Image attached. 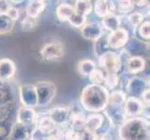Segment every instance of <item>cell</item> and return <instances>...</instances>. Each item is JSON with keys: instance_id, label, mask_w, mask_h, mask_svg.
Wrapping results in <instances>:
<instances>
[{"instance_id": "8d00e7d4", "label": "cell", "mask_w": 150, "mask_h": 140, "mask_svg": "<svg viewBox=\"0 0 150 140\" xmlns=\"http://www.w3.org/2000/svg\"><path fill=\"white\" fill-rule=\"evenodd\" d=\"M133 7H138V8H142L146 6L148 3V0H131Z\"/></svg>"}, {"instance_id": "d590c367", "label": "cell", "mask_w": 150, "mask_h": 140, "mask_svg": "<svg viewBox=\"0 0 150 140\" xmlns=\"http://www.w3.org/2000/svg\"><path fill=\"white\" fill-rule=\"evenodd\" d=\"M10 4L7 0H0V13H6Z\"/></svg>"}, {"instance_id": "9c48e42d", "label": "cell", "mask_w": 150, "mask_h": 140, "mask_svg": "<svg viewBox=\"0 0 150 140\" xmlns=\"http://www.w3.org/2000/svg\"><path fill=\"white\" fill-rule=\"evenodd\" d=\"M48 115L52 119L57 127H64L69 126L72 112L69 107H55L50 108Z\"/></svg>"}, {"instance_id": "7402d4cb", "label": "cell", "mask_w": 150, "mask_h": 140, "mask_svg": "<svg viewBox=\"0 0 150 140\" xmlns=\"http://www.w3.org/2000/svg\"><path fill=\"white\" fill-rule=\"evenodd\" d=\"M127 95L122 90H114L109 92V99H108L107 105L114 107H123L124 103L126 101Z\"/></svg>"}, {"instance_id": "6da1fadb", "label": "cell", "mask_w": 150, "mask_h": 140, "mask_svg": "<svg viewBox=\"0 0 150 140\" xmlns=\"http://www.w3.org/2000/svg\"><path fill=\"white\" fill-rule=\"evenodd\" d=\"M109 99V91L103 85L89 84L82 90L80 106L89 113H100L105 110Z\"/></svg>"}, {"instance_id": "f546056e", "label": "cell", "mask_w": 150, "mask_h": 140, "mask_svg": "<svg viewBox=\"0 0 150 140\" xmlns=\"http://www.w3.org/2000/svg\"><path fill=\"white\" fill-rule=\"evenodd\" d=\"M87 18L86 16H84L83 14L79 13V12H74L73 15L71 16V18L69 19L68 23L72 25L73 27L76 28H81L83 25L86 23L87 22Z\"/></svg>"}, {"instance_id": "8fae6325", "label": "cell", "mask_w": 150, "mask_h": 140, "mask_svg": "<svg viewBox=\"0 0 150 140\" xmlns=\"http://www.w3.org/2000/svg\"><path fill=\"white\" fill-rule=\"evenodd\" d=\"M35 131V128L16 122L9 133L8 140H32V136Z\"/></svg>"}, {"instance_id": "7a4b0ae2", "label": "cell", "mask_w": 150, "mask_h": 140, "mask_svg": "<svg viewBox=\"0 0 150 140\" xmlns=\"http://www.w3.org/2000/svg\"><path fill=\"white\" fill-rule=\"evenodd\" d=\"M120 140H149V120L144 116L129 118L118 127Z\"/></svg>"}, {"instance_id": "d6986e66", "label": "cell", "mask_w": 150, "mask_h": 140, "mask_svg": "<svg viewBox=\"0 0 150 140\" xmlns=\"http://www.w3.org/2000/svg\"><path fill=\"white\" fill-rule=\"evenodd\" d=\"M46 9V2L43 0H28L25 8L26 16L37 20Z\"/></svg>"}, {"instance_id": "4fadbf2b", "label": "cell", "mask_w": 150, "mask_h": 140, "mask_svg": "<svg viewBox=\"0 0 150 140\" xmlns=\"http://www.w3.org/2000/svg\"><path fill=\"white\" fill-rule=\"evenodd\" d=\"M103 35L102 25L97 23H86L81 27V36L87 40L96 41Z\"/></svg>"}, {"instance_id": "e575fe53", "label": "cell", "mask_w": 150, "mask_h": 140, "mask_svg": "<svg viewBox=\"0 0 150 140\" xmlns=\"http://www.w3.org/2000/svg\"><path fill=\"white\" fill-rule=\"evenodd\" d=\"M149 95H150V90H149V88H148V89L144 90L143 92V93L140 96V100L143 102V104L146 107H149V102H150V96H149Z\"/></svg>"}, {"instance_id": "277c9868", "label": "cell", "mask_w": 150, "mask_h": 140, "mask_svg": "<svg viewBox=\"0 0 150 140\" xmlns=\"http://www.w3.org/2000/svg\"><path fill=\"white\" fill-rule=\"evenodd\" d=\"M99 65L105 74H118L120 71L122 63L118 53L108 50L99 56Z\"/></svg>"}, {"instance_id": "4dcf8cb0", "label": "cell", "mask_w": 150, "mask_h": 140, "mask_svg": "<svg viewBox=\"0 0 150 140\" xmlns=\"http://www.w3.org/2000/svg\"><path fill=\"white\" fill-rule=\"evenodd\" d=\"M139 35L141 36V38L144 39L149 40L150 38V23L149 21H144L140 24V26L138 27Z\"/></svg>"}, {"instance_id": "5b68a950", "label": "cell", "mask_w": 150, "mask_h": 140, "mask_svg": "<svg viewBox=\"0 0 150 140\" xmlns=\"http://www.w3.org/2000/svg\"><path fill=\"white\" fill-rule=\"evenodd\" d=\"M40 54L44 61H59L64 55V46L60 41L46 43L40 50Z\"/></svg>"}, {"instance_id": "4316f807", "label": "cell", "mask_w": 150, "mask_h": 140, "mask_svg": "<svg viewBox=\"0 0 150 140\" xmlns=\"http://www.w3.org/2000/svg\"><path fill=\"white\" fill-rule=\"evenodd\" d=\"M127 20L134 31L140 26V24L144 21V15L139 11H132L127 16Z\"/></svg>"}, {"instance_id": "ffe728a7", "label": "cell", "mask_w": 150, "mask_h": 140, "mask_svg": "<svg viewBox=\"0 0 150 140\" xmlns=\"http://www.w3.org/2000/svg\"><path fill=\"white\" fill-rule=\"evenodd\" d=\"M75 12L74 6L69 3H63L60 4L56 8V16L61 22H68L71 16Z\"/></svg>"}, {"instance_id": "44dd1931", "label": "cell", "mask_w": 150, "mask_h": 140, "mask_svg": "<svg viewBox=\"0 0 150 140\" xmlns=\"http://www.w3.org/2000/svg\"><path fill=\"white\" fill-rule=\"evenodd\" d=\"M102 27L109 32L115 31L118 27H120V15L116 13H111L106 15L105 17L102 18Z\"/></svg>"}, {"instance_id": "603a6c76", "label": "cell", "mask_w": 150, "mask_h": 140, "mask_svg": "<svg viewBox=\"0 0 150 140\" xmlns=\"http://www.w3.org/2000/svg\"><path fill=\"white\" fill-rule=\"evenodd\" d=\"M74 9L76 12L83 14L88 17L92 10V3L91 0H76L74 4Z\"/></svg>"}, {"instance_id": "ab89813d", "label": "cell", "mask_w": 150, "mask_h": 140, "mask_svg": "<svg viewBox=\"0 0 150 140\" xmlns=\"http://www.w3.org/2000/svg\"></svg>"}, {"instance_id": "8992f818", "label": "cell", "mask_w": 150, "mask_h": 140, "mask_svg": "<svg viewBox=\"0 0 150 140\" xmlns=\"http://www.w3.org/2000/svg\"><path fill=\"white\" fill-rule=\"evenodd\" d=\"M147 108H149V107L144 106L139 98L127 96L126 101L123 106V111L125 118L129 119L143 116Z\"/></svg>"}, {"instance_id": "d6a6232c", "label": "cell", "mask_w": 150, "mask_h": 140, "mask_svg": "<svg viewBox=\"0 0 150 140\" xmlns=\"http://www.w3.org/2000/svg\"><path fill=\"white\" fill-rule=\"evenodd\" d=\"M21 25H22L23 30L31 31L35 27L37 22H35V19H33V18H30V17L26 16L22 21V22H21Z\"/></svg>"}, {"instance_id": "f35d334b", "label": "cell", "mask_w": 150, "mask_h": 140, "mask_svg": "<svg viewBox=\"0 0 150 140\" xmlns=\"http://www.w3.org/2000/svg\"><path fill=\"white\" fill-rule=\"evenodd\" d=\"M43 1H45V2H46V1H49V0H43Z\"/></svg>"}, {"instance_id": "2e32d148", "label": "cell", "mask_w": 150, "mask_h": 140, "mask_svg": "<svg viewBox=\"0 0 150 140\" xmlns=\"http://www.w3.org/2000/svg\"><path fill=\"white\" fill-rule=\"evenodd\" d=\"M56 129H57L56 123L49 115H45L42 117L38 116L35 130L40 134H42L43 136H49V134L54 133L56 131Z\"/></svg>"}, {"instance_id": "f1b7e54d", "label": "cell", "mask_w": 150, "mask_h": 140, "mask_svg": "<svg viewBox=\"0 0 150 140\" xmlns=\"http://www.w3.org/2000/svg\"><path fill=\"white\" fill-rule=\"evenodd\" d=\"M105 73L102 69L95 68L89 76H88V77H89V80L91 81V84L103 85V80H105Z\"/></svg>"}, {"instance_id": "836d02e7", "label": "cell", "mask_w": 150, "mask_h": 140, "mask_svg": "<svg viewBox=\"0 0 150 140\" xmlns=\"http://www.w3.org/2000/svg\"><path fill=\"white\" fill-rule=\"evenodd\" d=\"M5 14H6L10 20H12L13 22H15V21H17V20L20 18V11H19V9H18L16 6H12V5H10L9 8H8V10H7V12L5 13Z\"/></svg>"}, {"instance_id": "52a82bcc", "label": "cell", "mask_w": 150, "mask_h": 140, "mask_svg": "<svg viewBox=\"0 0 150 140\" xmlns=\"http://www.w3.org/2000/svg\"><path fill=\"white\" fill-rule=\"evenodd\" d=\"M19 96L23 107H26L30 108L38 107V95L35 85L23 84L20 86Z\"/></svg>"}, {"instance_id": "74e56055", "label": "cell", "mask_w": 150, "mask_h": 140, "mask_svg": "<svg viewBox=\"0 0 150 140\" xmlns=\"http://www.w3.org/2000/svg\"><path fill=\"white\" fill-rule=\"evenodd\" d=\"M7 1L10 4L12 5V6H16V5H20L22 4L24 0H7Z\"/></svg>"}, {"instance_id": "ac0fdd59", "label": "cell", "mask_w": 150, "mask_h": 140, "mask_svg": "<svg viewBox=\"0 0 150 140\" xmlns=\"http://www.w3.org/2000/svg\"><path fill=\"white\" fill-rule=\"evenodd\" d=\"M94 12L99 18H103L106 15L115 13L116 6L112 0H96L94 3Z\"/></svg>"}, {"instance_id": "3957f363", "label": "cell", "mask_w": 150, "mask_h": 140, "mask_svg": "<svg viewBox=\"0 0 150 140\" xmlns=\"http://www.w3.org/2000/svg\"><path fill=\"white\" fill-rule=\"evenodd\" d=\"M35 86L38 95V107H48L56 96L57 88L55 84L49 80H41Z\"/></svg>"}, {"instance_id": "1f68e13d", "label": "cell", "mask_w": 150, "mask_h": 140, "mask_svg": "<svg viewBox=\"0 0 150 140\" xmlns=\"http://www.w3.org/2000/svg\"><path fill=\"white\" fill-rule=\"evenodd\" d=\"M64 140H81V132L68 127L64 132Z\"/></svg>"}, {"instance_id": "30bf717a", "label": "cell", "mask_w": 150, "mask_h": 140, "mask_svg": "<svg viewBox=\"0 0 150 140\" xmlns=\"http://www.w3.org/2000/svg\"><path fill=\"white\" fill-rule=\"evenodd\" d=\"M149 88V81L142 79L140 77H132L128 80L126 84L127 96H132L140 99V96L144 90Z\"/></svg>"}, {"instance_id": "9a60e30c", "label": "cell", "mask_w": 150, "mask_h": 140, "mask_svg": "<svg viewBox=\"0 0 150 140\" xmlns=\"http://www.w3.org/2000/svg\"><path fill=\"white\" fill-rule=\"evenodd\" d=\"M124 65H125L124 66H125L127 73L132 75H137L144 70L146 63L143 57L139 55H132Z\"/></svg>"}, {"instance_id": "5bb4252c", "label": "cell", "mask_w": 150, "mask_h": 140, "mask_svg": "<svg viewBox=\"0 0 150 140\" xmlns=\"http://www.w3.org/2000/svg\"><path fill=\"white\" fill-rule=\"evenodd\" d=\"M105 118V115L101 113H90L86 116L85 130L98 134L103 127Z\"/></svg>"}, {"instance_id": "e0dca14e", "label": "cell", "mask_w": 150, "mask_h": 140, "mask_svg": "<svg viewBox=\"0 0 150 140\" xmlns=\"http://www.w3.org/2000/svg\"><path fill=\"white\" fill-rule=\"evenodd\" d=\"M16 74V65L9 58L0 59V80H11Z\"/></svg>"}, {"instance_id": "cb8c5ba5", "label": "cell", "mask_w": 150, "mask_h": 140, "mask_svg": "<svg viewBox=\"0 0 150 140\" xmlns=\"http://www.w3.org/2000/svg\"><path fill=\"white\" fill-rule=\"evenodd\" d=\"M95 68H96L95 63L90 59H84L77 64V71L83 77H88Z\"/></svg>"}, {"instance_id": "d4e9b609", "label": "cell", "mask_w": 150, "mask_h": 140, "mask_svg": "<svg viewBox=\"0 0 150 140\" xmlns=\"http://www.w3.org/2000/svg\"><path fill=\"white\" fill-rule=\"evenodd\" d=\"M120 77L118 74H105V80H103V86L107 90L114 91L120 86Z\"/></svg>"}, {"instance_id": "7c38bea8", "label": "cell", "mask_w": 150, "mask_h": 140, "mask_svg": "<svg viewBox=\"0 0 150 140\" xmlns=\"http://www.w3.org/2000/svg\"><path fill=\"white\" fill-rule=\"evenodd\" d=\"M38 114L35 108H30L26 107H22L19 108L17 113V122L35 129L37 126Z\"/></svg>"}, {"instance_id": "484cf974", "label": "cell", "mask_w": 150, "mask_h": 140, "mask_svg": "<svg viewBox=\"0 0 150 140\" xmlns=\"http://www.w3.org/2000/svg\"><path fill=\"white\" fill-rule=\"evenodd\" d=\"M15 22L10 20L5 13H0V35L9 33L14 27Z\"/></svg>"}, {"instance_id": "83f0119b", "label": "cell", "mask_w": 150, "mask_h": 140, "mask_svg": "<svg viewBox=\"0 0 150 140\" xmlns=\"http://www.w3.org/2000/svg\"><path fill=\"white\" fill-rule=\"evenodd\" d=\"M115 6L116 10L124 15L132 12L134 9L131 0H117V5H115Z\"/></svg>"}, {"instance_id": "ba28073f", "label": "cell", "mask_w": 150, "mask_h": 140, "mask_svg": "<svg viewBox=\"0 0 150 140\" xmlns=\"http://www.w3.org/2000/svg\"><path fill=\"white\" fill-rule=\"evenodd\" d=\"M130 39V33L126 29L118 27L115 31H112L106 37L107 45L109 49L117 50L125 47Z\"/></svg>"}]
</instances>
